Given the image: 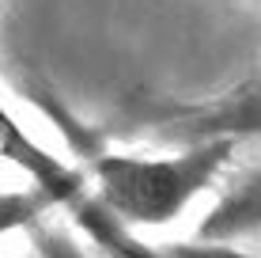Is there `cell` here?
Listing matches in <instances>:
<instances>
[{"label":"cell","instance_id":"cell-2","mask_svg":"<svg viewBox=\"0 0 261 258\" xmlns=\"http://www.w3.org/2000/svg\"><path fill=\"white\" fill-rule=\"evenodd\" d=\"M0 159L23 171L34 186H42L53 198V209H65L106 258H167L163 247L144 243L133 232V224L98 194V186L91 190L80 167H72L68 159L49 152L42 140H34L4 106H0Z\"/></svg>","mask_w":261,"mask_h":258},{"label":"cell","instance_id":"cell-5","mask_svg":"<svg viewBox=\"0 0 261 258\" xmlns=\"http://www.w3.org/2000/svg\"><path fill=\"white\" fill-rule=\"evenodd\" d=\"M53 209V198L42 186H27V190H0V239L19 228H34L42 217Z\"/></svg>","mask_w":261,"mask_h":258},{"label":"cell","instance_id":"cell-3","mask_svg":"<svg viewBox=\"0 0 261 258\" xmlns=\"http://www.w3.org/2000/svg\"><path fill=\"white\" fill-rule=\"evenodd\" d=\"M261 129V84L239 91L235 99H216L212 106H190L151 126V137L167 145H197L208 137H246Z\"/></svg>","mask_w":261,"mask_h":258},{"label":"cell","instance_id":"cell-1","mask_svg":"<svg viewBox=\"0 0 261 258\" xmlns=\"http://www.w3.org/2000/svg\"><path fill=\"white\" fill-rule=\"evenodd\" d=\"M239 140L235 137H208L197 145H182L178 156H129L110 148L87 152V171L106 201L129 224H167L182 213L201 190L220 179L231 163Z\"/></svg>","mask_w":261,"mask_h":258},{"label":"cell","instance_id":"cell-6","mask_svg":"<svg viewBox=\"0 0 261 258\" xmlns=\"http://www.w3.org/2000/svg\"><path fill=\"white\" fill-rule=\"evenodd\" d=\"M31 239H34V247H38L42 258H91V254H87L68 232H61V228H49V224H42V220L31 228Z\"/></svg>","mask_w":261,"mask_h":258},{"label":"cell","instance_id":"cell-7","mask_svg":"<svg viewBox=\"0 0 261 258\" xmlns=\"http://www.w3.org/2000/svg\"><path fill=\"white\" fill-rule=\"evenodd\" d=\"M167 258H261L254 251H231L227 243H212V239H193V243H167Z\"/></svg>","mask_w":261,"mask_h":258},{"label":"cell","instance_id":"cell-4","mask_svg":"<svg viewBox=\"0 0 261 258\" xmlns=\"http://www.w3.org/2000/svg\"><path fill=\"white\" fill-rule=\"evenodd\" d=\"M246 236H261V167L242 171L197 228V239L212 243H231Z\"/></svg>","mask_w":261,"mask_h":258}]
</instances>
